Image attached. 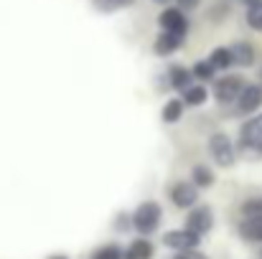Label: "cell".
I'll return each mask as SVG.
<instances>
[{
	"label": "cell",
	"instance_id": "cell-3",
	"mask_svg": "<svg viewBox=\"0 0 262 259\" xmlns=\"http://www.w3.org/2000/svg\"><path fill=\"white\" fill-rule=\"evenodd\" d=\"M209 153H211L214 163L222 168H232L237 163V150H234V143L227 132H214L209 137Z\"/></svg>",
	"mask_w": 262,
	"mask_h": 259
},
{
	"label": "cell",
	"instance_id": "cell-9",
	"mask_svg": "<svg viewBox=\"0 0 262 259\" xmlns=\"http://www.w3.org/2000/svg\"><path fill=\"white\" fill-rule=\"evenodd\" d=\"M158 23H161L163 31H173L178 36H186V31H188V18H186V13L178 10V8H166V10L158 15Z\"/></svg>",
	"mask_w": 262,
	"mask_h": 259
},
{
	"label": "cell",
	"instance_id": "cell-14",
	"mask_svg": "<svg viewBox=\"0 0 262 259\" xmlns=\"http://www.w3.org/2000/svg\"><path fill=\"white\" fill-rule=\"evenodd\" d=\"M209 61L216 66V72L222 69V72H227V69H232L234 66V56H232V49H227V46H219V49H214L211 54H209Z\"/></svg>",
	"mask_w": 262,
	"mask_h": 259
},
{
	"label": "cell",
	"instance_id": "cell-20",
	"mask_svg": "<svg viewBox=\"0 0 262 259\" xmlns=\"http://www.w3.org/2000/svg\"><path fill=\"white\" fill-rule=\"evenodd\" d=\"M135 0H92V5L99 10V13H112V10H122V8H130Z\"/></svg>",
	"mask_w": 262,
	"mask_h": 259
},
{
	"label": "cell",
	"instance_id": "cell-16",
	"mask_svg": "<svg viewBox=\"0 0 262 259\" xmlns=\"http://www.w3.org/2000/svg\"><path fill=\"white\" fill-rule=\"evenodd\" d=\"M181 94H183V104H191V107L204 104L206 97H209V91H206V86L204 84H188Z\"/></svg>",
	"mask_w": 262,
	"mask_h": 259
},
{
	"label": "cell",
	"instance_id": "cell-29",
	"mask_svg": "<svg viewBox=\"0 0 262 259\" xmlns=\"http://www.w3.org/2000/svg\"><path fill=\"white\" fill-rule=\"evenodd\" d=\"M153 3H171V0H153Z\"/></svg>",
	"mask_w": 262,
	"mask_h": 259
},
{
	"label": "cell",
	"instance_id": "cell-15",
	"mask_svg": "<svg viewBox=\"0 0 262 259\" xmlns=\"http://www.w3.org/2000/svg\"><path fill=\"white\" fill-rule=\"evenodd\" d=\"M168 79H171V86L178 89V91H183L186 86L191 84V79H193V74H191V69H186V66H171L168 69Z\"/></svg>",
	"mask_w": 262,
	"mask_h": 259
},
{
	"label": "cell",
	"instance_id": "cell-23",
	"mask_svg": "<svg viewBox=\"0 0 262 259\" xmlns=\"http://www.w3.org/2000/svg\"><path fill=\"white\" fill-rule=\"evenodd\" d=\"M242 216H260L262 214V198H250L242 203Z\"/></svg>",
	"mask_w": 262,
	"mask_h": 259
},
{
	"label": "cell",
	"instance_id": "cell-18",
	"mask_svg": "<svg viewBox=\"0 0 262 259\" xmlns=\"http://www.w3.org/2000/svg\"><path fill=\"white\" fill-rule=\"evenodd\" d=\"M191 180L199 185V188H211L214 185V171L211 168H206V166H196L193 171H191Z\"/></svg>",
	"mask_w": 262,
	"mask_h": 259
},
{
	"label": "cell",
	"instance_id": "cell-6",
	"mask_svg": "<svg viewBox=\"0 0 262 259\" xmlns=\"http://www.w3.org/2000/svg\"><path fill=\"white\" fill-rule=\"evenodd\" d=\"M163 244H166L168 249H173V252L199 249V244H201V237H199V234H193V231H188V229L183 226V229H171V231H166V237H163Z\"/></svg>",
	"mask_w": 262,
	"mask_h": 259
},
{
	"label": "cell",
	"instance_id": "cell-4",
	"mask_svg": "<svg viewBox=\"0 0 262 259\" xmlns=\"http://www.w3.org/2000/svg\"><path fill=\"white\" fill-rule=\"evenodd\" d=\"M242 89H245V79L239 74H227L214 82V99L219 104H234Z\"/></svg>",
	"mask_w": 262,
	"mask_h": 259
},
{
	"label": "cell",
	"instance_id": "cell-11",
	"mask_svg": "<svg viewBox=\"0 0 262 259\" xmlns=\"http://www.w3.org/2000/svg\"><path fill=\"white\" fill-rule=\"evenodd\" d=\"M229 49H232V56H234V66L247 69V66H252L255 59H257V51H255V46H252L250 41H237V43H232Z\"/></svg>",
	"mask_w": 262,
	"mask_h": 259
},
{
	"label": "cell",
	"instance_id": "cell-24",
	"mask_svg": "<svg viewBox=\"0 0 262 259\" xmlns=\"http://www.w3.org/2000/svg\"><path fill=\"white\" fill-rule=\"evenodd\" d=\"M130 226H133V216L117 214V219H115V231H127Z\"/></svg>",
	"mask_w": 262,
	"mask_h": 259
},
{
	"label": "cell",
	"instance_id": "cell-10",
	"mask_svg": "<svg viewBox=\"0 0 262 259\" xmlns=\"http://www.w3.org/2000/svg\"><path fill=\"white\" fill-rule=\"evenodd\" d=\"M239 237L245 242H252V244H262V214L260 216H245L237 226Z\"/></svg>",
	"mask_w": 262,
	"mask_h": 259
},
{
	"label": "cell",
	"instance_id": "cell-5",
	"mask_svg": "<svg viewBox=\"0 0 262 259\" xmlns=\"http://www.w3.org/2000/svg\"><path fill=\"white\" fill-rule=\"evenodd\" d=\"M186 229L199 234V237H206L211 229H214V211L211 206H193L186 216Z\"/></svg>",
	"mask_w": 262,
	"mask_h": 259
},
{
	"label": "cell",
	"instance_id": "cell-22",
	"mask_svg": "<svg viewBox=\"0 0 262 259\" xmlns=\"http://www.w3.org/2000/svg\"><path fill=\"white\" fill-rule=\"evenodd\" d=\"M92 259H125V252L117 244H104L92 254Z\"/></svg>",
	"mask_w": 262,
	"mask_h": 259
},
{
	"label": "cell",
	"instance_id": "cell-13",
	"mask_svg": "<svg viewBox=\"0 0 262 259\" xmlns=\"http://www.w3.org/2000/svg\"><path fill=\"white\" fill-rule=\"evenodd\" d=\"M153 254H156V247L153 242H148V237L130 242V247L125 249V259H153Z\"/></svg>",
	"mask_w": 262,
	"mask_h": 259
},
{
	"label": "cell",
	"instance_id": "cell-21",
	"mask_svg": "<svg viewBox=\"0 0 262 259\" xmlns=\"http://www.w3.org/2000/svg\"><path fill=\"white\" fill-rule=\"evenodd\" d=\"M247 26L252 31L262 33V3H255V5L247 8Z\"/></svg>",
	"mask_w": 262,
	"mask_h": 259
},
{
	"label": "cell",
	"instance_id": "cell-27",
	"mask_svg": "<svg viewBox=\"0 0 262 259\" xmlns=\"http://www.w3.org/2000/svg\"><path fill=\"white\" fill-rule=\"evenodd\" d=\"M245 3V8H250V5H255V3H262V0H242Z\"/></svg>",
	"mask_w": 262,
	"mask_h": 259
},
{
	"label": "cell",
	"instance_id": "cell-30",
	"mask_svg": "<svg viewBox=\"0 0 262 259\" xmlns=\"http://www.w3.org/2000/svg\"><path fill=\"white\" fill-rule=\"evenodd\" d=\"M257 259H262V247H260V252H257Z\"/></svg>",
	"mask_w": 262,
	"mask_h": 259
},
{
	"label": "cell",
	"instance_id": "cell-31",
	"mask_svg": "<svg viewBox=\"0 0 262 259\" xmlns=\"http://www.w3.org/2000/svg\"><path fill=\"white\" fill-rule=\"evenodd\" d=\"M260 84H262V66H260Z\"/></svg>",
	"mask_w": 262,
	"mask_h": 259
},
{
	"label": "cell",
	"instance_id": "cell-12",
	"mask_svg": "<svg viewBox=\"0 0 262 259\" xmlns=\"http://www.w3.org/2000/svg\"><path fill=\"white\" fill-rule=\"evenodd\" d=\"M181 41H183V36H178V33H173V31H163V33L156 38L153 51H156L158 56H168V54H173L176 49L181 46Z\"/></svg>",
	"mask_w": 262,
	"mask_h": 259
},
{
	"label": "cell",
	"instance_id": "cell-28",
	"mask_svg": "<svg viewBox=\"0 0 262 259\" xmlns=\"http://www.w3.org/2000/svg\"><path fill=\"white\" fill-rule=\"evenodd\" d=\"M49 259H69V257H67V254H51Z\"/></svg>",
	"mask_w": 262,
	"mask_h": 259
},
{
	"label": "cell",
	"instance_id": "cell-19",
	"mask_svg": "<svg viewBox=\"0 0 262 259\" xmlns=\"http://www.w3.org/2000/svg\"><path fill=\"white\" fill-rule=\"evenodd\" d=\"M191 74H193V79H201V82H209V79H214V74H216V66L206 59V61H199V64H193V69H191Z\"/></svg>",
	"mask_w": 262,
	"mask_h": 259
},
{
	"label": "cell",
	"instance_id": "cell-25",
	"mask_svg": "<svg viewBox=\"0 0 262 259\" xmlns=\"http://www.w3.org/2000/svg\"><path fill=\"white\" fill-rule=\"evenodd\" d=\"M173 259H209L206 254H201L199 249H186V252H176Z\"/></svg>",
	"mask_w": 262,
	"mask_h": 259
},
{
	"label": "cell",
	"instance_id": "cell-17",
	"mask_svg": "<svg viewBox=\"0 0 262 259\" xmlns=\"http://www.w3.org/2000/svg\"><path fill=\"white\" fill-rule=\"evenodd\" d=\"M181 114H183V99H168V102H166V107H163V112H161L163 122H168V125L178 122V120H181Z\"/></svg>",
	"mask_w": 262,
	"mask_h": 259
},
{
	"label": "cell",
	"instance_id": "cell-2",
	"mask_svg": "<svg viewBox=\"0 0 262 259\" xmlns=\"http://www.w3.org/2000/svg\"><path fill=\"white\" fill-rule=\"evenodd\" d=\"M239 148H242L245 155L262 158V112L250 117L239 127Z\"/></svg>",
	"mask_w": 262,
	"mask_h": 259
},
{
	"label": "cell",
	"instance_id": "cell-7",
	"mask_svg": "<svg viewBox=\"0 0 262 259\" xmlns=\"http://www.w3.org/2000/svg\"><path fill=\"white\" fill-rule=\"evenodd\" d=\"M234 107H237V114H245V117L255 114L262 107V84H245Z\"/></svg>",
	"mask_w": 262,
	"mask_h": 259
},
{
	"label": "cell",
	"instance_id": "cell-1",
	"mask_svg": "<svg viewBox=\"0 0 262 259\" xmlns=\"http://www.w3.org/2000/svg\"><path fill=\"white\" fill-rule=\"evenodd\" d=\"M161 219H163L161 206H158L156 201H143V203L133 211V229H135L140 237H150L153 231H158Z\"/></svg>",
	"mask_w": 262,
	"mask_h": 259
},
{
	"label": "cell",
	"instance_id": "cell-8",
	"mask_svg": "<svg viewBox=\"0 0 262 259\" xmlns=\"http://www.w3.org/2000/svg\"><path fill=\"white\" fill-rule=\"evenodd\" d=\"M171 201L176 208H193L199 201V185L193 180H178L171 188Z\"/></svg>",
	"mask_w": 262,
	"mask_h": 259
},
{
	"label": "cell",
	"instance_id": "cell-26",
	"mask_svg": "<svg viewBox=\"0 0 262 259\" xmlns=\"http://www.w3.org/2000/svg\"><path fill=\"white\" fill-rule=\"evenodd\" d=\"M178 3H181L183 8H196V5H199L201 0H178Z\"/></svg>",
	"mask_w": 262,
	"mask_h": 259
}]
</instances>
